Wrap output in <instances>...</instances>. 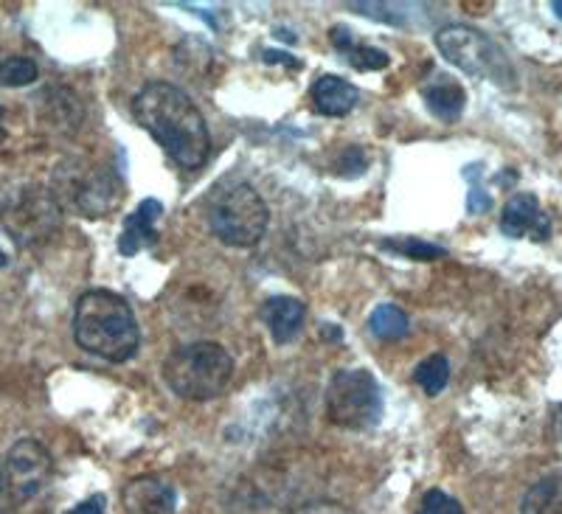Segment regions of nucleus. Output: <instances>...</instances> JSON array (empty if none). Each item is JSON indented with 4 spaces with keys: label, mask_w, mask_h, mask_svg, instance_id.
<instances>
[{
    "label": "nucleus",
    "mask_w": 562,
    "mask_h": 514,
    "mask_svg": "<svg viewBox=\"0 0 562 514\" xmlns=\"http://www.w3.org/2000/svg\"><path fill=\"white\" fill-rule=\"evenodd\" d=\"M310 96H313V108L318 110L321 115H333V119H338V115H346L355 110L360 93L358 88L351 82H346V79L321 77L318 82L313 85V90H310Z\"/></svg>",
    "instance_id": "2eb2a0df"
},
{
    "label": "nucleus",
    "mask_w": 562,
    "mask_h": 514,
    "mask_svg": "<svg viewBox=\"0 0 562 514\" xmlns=\"http://www.w3.org/2000/svg\"><path fill=\"white\" fill-rule=\"evenodd\" d=\"M560 425H562V413H560Z\"/></svg>",
    "instance_id": "c756f323"
},
{
    "label": "nucleus",
    "mask_w": 562,
    "mask_h": 514,
    "mask_svg": "<svg viewBox=\"0 0 562 514\" xmlns=\"http://www.w3.org/2000/svg\"><path fill=\"white\" fill-rule=\"evenodd\" d=\"M326 416L346 431H371L383 420V391L366 369H340L326 388Z\"/></svg>",
    "instance_id": "6e6552de"
},
{
    "label": "nucleus",
    "mask_w": 562,
    "mask_h": 514,
    "mask_svg": "<svg viewBox=\"0 0 562 514\" xmlns=\"http://www.w3.org/2000/svg\"><path fill=\"white\" fill-rule=\"evenodd\" d=\"M436 48L450 65L461 68L470 77L490 79L501 88H515V68L484 32L473 26H445L436 32Z\"/></svg>",
    "instance_id": "0eeeda50"
},
{
    "label": "nucleus",
    "mask_w": 562,
    "mask_h": 514,
    "mask_svg": "<svg viewBox=\"0 0 562 514\" xmlns=\"http://www.w3.org/2000/svg\"><path fill=\"white\" fill-rule=\"evenodd\" d=\"M422 99H425V108H428L436 119L448 121V124L461 119L467 104L464 88H461L453 77H448V74H436L430 82L422 85Z\"/></svg>",
    "instance_id": "ddd939ff"
},
{
    "label": "nucleus",
    "mask_w": 562,
    "mask_h": 514,
    "mask_svg": "<svg viewBox=\"0 0 562 514\" xmlns=\"http://www.w3.org/2000/svg\"><path fill=\"white\" fill-rule=\"evenodd\" d=\"M7 254H3V250H0V267H7Z\"/></svg>",
    "instance_id": "c85d7f7f"
},
{
    "label": "nucleus",
    "mask_w": 562,
    "mask_h": 514,
    "mask_svg": "<svg viewBox=\"0 0 562 514\" xmlns=\"http://www.w3.org/2000/svg\"><path fill=\"white\" fill-rule=\"evenodd\" d=\"M119 178L110 166L85 158H70L57 164L52 178V194L59 211H74L79 216H104L119 203Z\"/></svg>",
    "instance_id": "39448f33"
},
{
    "label": "nucleus",
    "mask_w": 562,
    "mask_h": 514,
    "mask_svg": "<svg viewBox=\"0 0 562 514\" xmlns=\"http://www.w3.org/2000/svg\"><path fill=\"white\" fill-rule=\"evenodd\" d=\"M520 514H562V476L531 483L520 501Z\"/></svg>",
    "instance_id": "f3484780"
},
{
    "label": "nucleus",
    "mask_w": 562,
    "mask_h": 514,
    "mask_svg": "<svg viewBox=\"0 0 562 514\" xmlns=\"http://www.w3.org/2000/svg\"><path fill=\"white\" fill-rule=\"evenodd\" d=\"M293 514H355L351 509L340 506V503L333 501H318V503H307V506L295 509Z\"/></svg>",
    "instance_id": "5701e85b"
},
{
    "label": "nucleus",
    "mask_w": 562,
    "mask_h": 514,
    "mask_svg": "<svg viewBox=\"0 0 562 514\" xmlns=\"http://www.w3.org/2000/svg\"><path fill=\"white\" fill-rule=\"evenodd\" d=\"M369 332L380 340H400L408 335V315L396 304H380L371 312Z\"/></svg>",
    "instance_id": "a211bd4d"
},
{
    "label": "nucleus",
    "mask_w": 562,
    "mask_h": 514,
    "mask_svg": "<svg viewBox=\"0 0 562 514\" xmlns=\"http://www.w3.org/2000/svg\"><path fill=\"white\" fill-rule=\"evenodd\" d=\"M0 225L20 248H37L52 239L59 228V205L52 189L18 186L0 198Z\"/></svg>",
    "instance_id": "423d86ee"
},
{
    "label": "nucleus",
    "mask_w": 562,
    "mask_h": 514,
    "mask_svg": "<svg viewBox=\"0 0 562 514\" xmlns=\"http://www.w3.org/2000/svg\"><path fill=\"white\" fill-rule=\"evenodd\" d=\"M7 141V130H3V108H0V144Z\"/></svg>",
    "instance_id": "bb28decb"
},
{
    "label": "nucleus",
    "mask_w": 562,
    "mask_h": 514,
    "mask_svg": "<svg viewBox=\"0 0 562 514\" xmlns=\"http://www.w3.org/2000/svg\"><path fill=\"white\" fill-rule=\"evenodd\" d=\"M74 337L85 351L110 362H127L140 343L133 306L110 290H88L77 301Z\"/></svg>",
    "instance_id": "f03ea898"
},
{
    "label": "nucleus",
    "mask_w": 562,
    "mask_h": 514,
    "mask_svg": "<svg viewBox=\"0 0 562 514\" xmlns=\"http://www.w3.org/2000/svg\"><path fill=\"white\" fill-rule=\"evenodd\" d=\"M416 382L428 396L441 394L450 382V362L445 355H430L428 360H422L414 371Z\"/></svg>",
    "instance_id": "6ab92c4d"
},
{
    "label": "nucleus",
    "mask_w": 562,
    "mask_h": 514,
    "mask_svg": "<svg viewBox=\"0 0 562 514\" xmlns=\"http://www.w3.org/2000/svg\"><path fill=\"white\" fill-rule=\"evenodd\" d=\"M37 63L29 57H9L0 63V88H26L37 82Z\"/></svg>",
    "instance_id": "412c9836"
},
{
    "label": "nucleus",
    "mask_w": 562,
    "mask_h": 514,
    "mask_svg": "<svg viewBox=\"0 0 562 514\" xmlns=\"http://www.w3.org/2000/svg\"><path fill=\"white\" fill-rule=\"evenodd\" d=\"M104 498L102 495H93V498H88V501L85 503H79V506H74L70 509L68 514H104Z\"/></svg>",
    "instance_id": "b1692460"
},
{
    "label": "nucleus",
    "mask_w": 562,
    "mask_h": 514,
    "mask_svg": "<svg viewBox=\"0 0 562 514\" xmlns=\"http://www.w3.org/2000/svg\"><path fill=\"white\" fill-rule=\"evenodd\" d=\"M160 214H164V205L158 200H144L124 220V231L119 236V250H122V256H135L138 250L155 245V223H158Z\"/></svg>",
    "instance_id": "4468645a"
},
{
    "label": "nucleus",
    "mask_w": 562,
    "mask_h": 514,
    "mask_svg": "<svg viewBox=\"0 0 562 514\" xmlns=\"http://www.w3.org/2000/svg\"><path fill=\"white\" fill-rule=\"evenodd\" d=\"M416 514H464V509H461L459 501L450 498L448 492H441V489H428V492L422 495Z\"/></svg>",
    "instance_id": "4be33fe9"
},
{
    "label": "nucleus",
    "mask_w": 562,
    "mask_h": 514,
    "mask_svg": "<svg viewBox=\"0 0 562 514\" xmlns=\"http://www.w3.org/2000/svg\"><path fill=\"white\" fill-rule=\"evenodd\" d=\"M324 337H333V340H340L338 326H324Z\"/></svg>",
    "instance_id": "a878e982"
},
{
    "label": "nucleus",
    "mask_w": 562,
    "mask_h": 514,
    "mask_svg": "<svg viewBox=\"0 0 562 514\" xmlns=\"http://www.w3.org/2000/svg\"><path fill=\"white\" fill-rule=\"evenodd\" d=\"M329 40H333L335 48L344 54L346 63L355 65L358 70H383V68H389V63H391L389 54L380 52V48H371V45L358 43V40L351 37L349 29L335 26L333 32H329Z\"/></svg>",
    "instance_id": "dca6fc26"
},
{
    "label": "nucleus",
    "mask_w": 562,
    "mask_h": 514,
    "mask_svg": "<svg viewBox=\"0 0 562 514\" xmlns=\"http://www.w3.org/2000/svg\"><path fill=\"white\" fill-rule=\"evenodd\" d=\"M551 9H554V14H557V18L562 20V0H554V3H551Z\"/></svg>",
    "instance_id": "cd10ccee"
},
{
    "label": "nucleus",
    "mask_w": 562,
    "mask_h": 514,
    "mask_svg": "<svg viewBox=\"0 0 562 514\" xmlns=\"http://www.w3.org/2000/svg\"><path fill=\"white\" fill-rule=\"evenodd\" d=\"M268 205L245 180H228L209 198V225L228 248H254L268 231Z\"/></svg>",
    "instance_id": "20e7f679"
},
{
    "label": "nucleus",
    "mask_w": 562,
    "mask_h": 514,
    "mask_svg": "<svg viewBox=\"0 0 562 514\" xmlns=\"http://www.w3.org/2000/svg\"><path fill=\"white\" fill-rule=\"evenodd\" d=\"M265 63H288V65H293V68H299V59H293V57H288V54H284V57H281V52H265Z\"/></svg>",
    "instance_id": "393cba45"
},
{
    "label": "nucleus",
    "mask_w": 562,
    "mask_h": 514,
    "mask_svg": "<svg viewBox=\"0 0 562 514\" xmlns=\"http://www.w3.org/2000/svg\"><path fill=\"white\" fill-rule=\"evenodd\" d=\"M380 248L389 250V254L405 256V259H416V261H434V259H441V256H448V250L439 248V245L414 239V236H405V239H383L380 242Z\"/></svg>",
    "instance_id": "aec40b11"
},
{
    "label": "nucleus",
    "mask_w": 562,
    "mask_h": 514,
    "mask_svg": "<svg viewBox=\"0 0 562 514\" xmlns=\"http://www.w3.org/2000/svg\"><path fill=\"white\" fill-rule=\"evenodd\" d=\"M133 115L183 169L198 171L209 160L211 135L203 113L178 85L149 82L140 88L133 99Z\"/></svg>",
    "instance_id": "f257e3e1"
},
{
    "label": "nucleus",
    "mask_w": 562,
    "mask_h": 514,
    "mask_svg": "<svg viewBox=\"0 0 562 514\" xmlns=\"http://www.w3.org/2000/svg\"><path fill=\"white\" fill-rule=\"evenodd\" d=\"M52 452L34 438H20L0 456V514H14L48 483Z\"/></svg>",
    "instance_id": "1a4fd4ad"
},
{
    "label": "nucleus",
    "mask_w": 562,
    "mask_h": 514,
    "mask_svg": "<svg viewBox=\"0 0 562 514\" xmlns=\"http://www.w3.org/2000/svg\"><path fill=\"white\" fill-rule=\"evenodd\" d=\"M501 231L509 239L531 236L535 242H546L551 236V220L535 194L518 191L506 200L504 211H501Z\"/></svg>",
    "instance_id": "9d476101"
},
{
    "label": "nucleus",
    "mask_w": 562,
    "mask_h": 514,
    "mask_svg": "<svg viewBox=\"0 0 562 514\" xmlns=\"http://www.w3.org/2000/svg\"><path fill=\"white\" fill-rule=\"evenodd\" d=\"M262 321L265 326L270 329L273 340L279 346L293 340L295 335L301 332L304 326V317H307V306L301 304L299 299H288V295H276V299H268L262 304Z\"/></svg>",
    "instance_id": "f8f14e48"
},
{
    "label": "nucleus",
    "mask_w": 562,
    "mask_h": 514,
    "mask_svg": "<svg viewBox=\"0 0 562 514\" xmlns=\"http://www.w3.org/2000/svg\"><path fill=\"white\" fill-rule=\"evenodd\" d=\"M124 514H172L175 512V487L164 478H135L122 492Z\"/></svg>",
    "instance_id": "9b49d317"
},
{
    "label": "nucleus",
    "mask_w": 562,
    "mask_h": 514,
    "mask_svg": "<svg viewBox=\"0 0 562 514\" xmlns=\"http://www.w3.org/2000/svg\"><path fill=\"white\" fill-rule=\"evenodd\" d=\"M234 377V357L214 340L186 343L164 360V380L180 400L205 402L225 391Z\"/></svg>",
    "instance_id": "7ed1b4c3"
}]
</instances>
